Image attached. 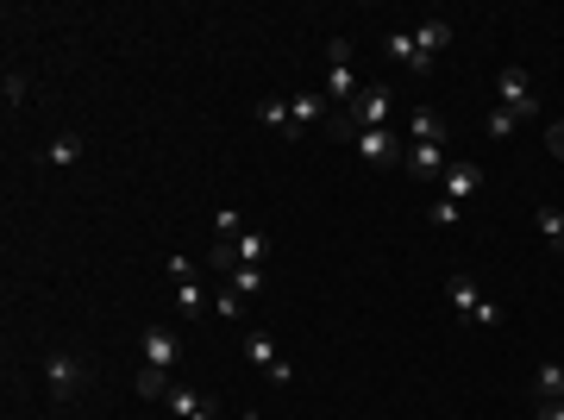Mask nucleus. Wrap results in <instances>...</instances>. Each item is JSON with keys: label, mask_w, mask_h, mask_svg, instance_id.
<instances>
[{"label": "nucleus", "mask_w": 564, "mask_h": 420, "mask_svg": "<svg viewBox=\"0 0 564 420\" xmlns=\"http://www.w3.org/2000/svg\"><path fill=\"white\" fill-rule=\"evenodd\" d=\"M383 126H395V95H389L383 82H364L358 101L326 120V132H333V138H358V132H383Z\"/></svg>", "instance_id": "1"}, {"label": "nucleus", "mask_w": 564, "mask_h": 420, "mask_svg": "<svg viewBox=\"0 0 564 420\" xmlns=\"http://www.w3.org/2000/svg\"><path fill=\"white\" fill-rule=\"evenodd\" d=\"M326 63H333V69H326V107H351V101H358V69H351V44L345 38H333V44H326Z\"/></svg>", "instance_id": "2"}, {"label": "nucleus", "mask_w": 564, "mask_h": 420, "mask_svg": "<svg viewBox=\"0 0 564 420\" xmlns=\"http://www.w3.org/2000/svg\"><path fill=\"white\" fill-rule=\"evenodd\" d=\"M82 383H88V370H82L76 352H51V358H44V389H51V402H76Z\"/></svg>", "instance_id": "3"}, {"label": "nucleus", "mask_w": 564, "mask_h": 420, "mask_svg": "<svg viewBox=\"0 0 564 420\" xmlns=\"http://www.w3.org/2000/svg\"><path fill=\"white\" fill-rule=\"evenodd\" d=\"M163 270H170V283H176V308H182L188 320H195V314H207V289H201V264H195V258H170V264H163Z\"/></svg>", "instance_id": "4"}, {"label": "nucleus", "mask_w": 564, "mask_h": 420, "mask_svg": "<svg viewBox=\"0 0 564 420\" xmlns=\"http://www.w3.org/2000/svg\"><path fill=\"white\" fill-rule=\"evenodd\" d=\"M496 107H508L514 120H533V113H539V95H533L527 69H502V76H496Z\"/></svg>", "instance_id": "5"}, {"label": "nucleus", "mask_w": 564, "mask_h": 420, "mask_svg": "<svg viewBox=\"0 0 564 420\" xmlns=\"http://www.w3.org/2000/svg\"><path fill=\"white\" fill-rule=\"evenodd\" d=\"M138 358H145V370H176L182 364V339L170 333V326H145V333H138Z\"/></svg>", "instance_id": "6"}, {"label": "nucleus", "mask_w": 564, "mask_h": 420, "mask_svg": "<svg viewBox=\"0 0 564 420\" xmlns=\"http://www.w3.org/2000/svg\"><path fill=\"white\" fill-rule=\"evenodd\" d=\"M163 408H170L176 420H220V402L195 383H170V395H163Z\"/></svg>", "instance_id": "7"}, {"label": "nucleus", "mask_w": 564, "mask_h": 420, "mask_svg": "<svg viewBox=\"0 0 564 420\" xmlns=\"http://www.w3.org/2000/svg\"><path fill=\"white\" fill-rule=\"evenodd\" d=\"M351 145H358V157H364V163H376V170H383V163H402V157H408V145H402V132H395V126H383V132H358Z\"/></svg>", "instance_id": "8"}, {"label": "nucleus", "mask_w": 564, "mask_h": 420, "mask_svg": "<svg viewBox=\"0 0 564 420\" xmlns=\"http://www.w3.org/2000/svg\"><path fill=\"white\" fill-rule=\"evenodd\" d=\"M408 176L414 182H439L445 170H452V145H408Z\"/></svg>", "instance_id": "9"}, {"label": "nucleus", "mask_w": 564, "mask_h": 420, "mask_svg": "<svg viewBox=\"0 0 564 420\" xmlns=\"http://www.w3.org/2000/svg\"><path fill=\"white\" fill-rule=\"evenodd\" d=\"M383 57L395 69H414V76H427V69H433V57L414 44V32H383Z\"/></svg>", "instance_id": "10"}, {"label": "nucleus", "mask_w": 564, "mask_h": 420, "mask_svg": "<svg viewBox=\"0 0 564 420\" xmlns=\"http://www.w3.org/2000/svg\"><path fill=\"white\" fill-rule=\"evenodd\" d=\"M439 182H445V201H458V207H464L470 195L483 189V163H452V170H445Z\"/></svg>", "instance_id": "11"}, {"label": "nucleus", "mask_w": 564, "mask_h": 420, "mask_svg": "<svg viewBox=\"0 0 564 420\" xmlns=\"http://www.w3.org/2000/svg\"><path fill=\"white\" fill-rule=\"evenodd\" d=\"M289 120H295V132H308L314 120H333V107H326V95H314V88H295V95H289Z\"/></svg>", "instance_id": "12"}, {"label": "nucleus", "mask_w": 564, "mask_h": 420, "mask_svg": "<svg viewBox=\"0 0 564 420\" xmlns=\"http://www.w3.org/2000/svg\"><path fill=\"white\" fill-rule=\"evenodd\" d=\"M408 145H445V138H452V132H445V120H439V107H414L408 113Z\"/></svg>", "instance_id": "13"}, {"label": "nucleus", "mask_w": 564, "mask_h": 420, "mask_svg": "<svg viewBox=\"0 0 564 420\" xmlns=\"http://www.w3.org/2000/svg\"><path fill=\"white\" fill-rule=\"evenodd\" d=\"M414 44H420V51H427L433 63H439V51H445V44H452V19H420V26H414Z\"/></svg>", "instance_id": "14"}, {"label": "nucleus", "mask_w": 564, "mask_h": 420, "mask_svg": "<svg viewBox=\"0 0 564 420\" xmlns=\"http://www.w3.org/2000/svg\"><path fill=\"white\" fill-rule=\"evenodd\" d=\"M445 295H452V308H458L464 320L483 308V295H477V283H470V276H452V283H445Z\"/></svg>", "instance_id": "15"}, {"label": "nucleus", "mask_w": 564, "mask_h": 420, "mask_svg": "<svg viewBox=\"0 0 564 420\" xmlns=\"http://www.w3.org/2000/svg\"><path fill=\"white\" fill-rule=\"evenodd\" d=\"M533 395H539V402H564V364H539Z\"/></svg>", "instance_id": "16"}, {"label": "nucleus", "mask_w": 564, "mask_h": 420, "mask_svg": "<svg viewBox=\"0 0 564 420\" xmlns=\"http://www.w3.org/2000/svg\"><path fill=\"white\" fill-rule=\"evenodd\" d=\"M226 289H239L245 301H251V295H264V270H257V264H239V270H226Z\"/></svg>", "instance_id": "17"}, {"label": "nucleus", "mask_w": 564, "mask_h": 420, "mask_svg": "<svg viewBox=\"0 0 564 420\" xmlns=\"http://www.w3.org/2000/svg\"><path fill=\"white\" fill-rule=\"evenodd\" d=\"M533 226H539V239H546L552 251H564V214H558V207H539Z\"/></svg>", "instance_id": "18"}, {"label": "nucleus", "mask_w": 564, "mask_h": 420, "mask_svg": "<svg viewBox=\"0 0 564 420\" xmlns=\"http://www.w3.org/2000/svg\"><path fill=\"white\" fill-rule=\"evenodd\" d=\"M245 358H251L257 370H270L282 352H276V339H270V333H245Z\"/></svg>", "instance_id": "19"}, {"label": "nucleus", "mask_w": 564, "mask_h": 420, "mask_svg": "<svg viewBox=\"0 0 564 420\" xmlns=\"http://www.w3.org/2000/svg\"><path fill=\"white\" fill-rule=\"evenodd\" d=\"M257 120H264L270 132H282V138H295V120H289V101H264V107H257Z\"/></svg>", "instance_id": "20"}, {"label": "nucleus", "mask_w": 564, "mask_h": 420, "mask_svg": "<svg viewBox=\"0 0 564 420\" xmlns=\"http://www.w3.org/2000/svg\"><path fill=\"white\" fill-rule=\"evenodd\" d=\"M44 157H51L57 170H69V163H82V138H76V132H63V138H51V151H44Z\"/></svg>", "instance_id": "21"}, {"label": "nucleus", "mask_w": 564, "mask_h": 420, "mask_svg": "<svg viewBox=\"0 0 564 420\" xmlns=\"http://www.w3.org/2000/svg\"><path fill=\"white\" fill-rule=\"evenodd\" d=\"M232 251H239V264H264V258H270V232H245Z\"/></svg>", "instance_id": "22"}, {"label": "nucleus", "mask_w": 564, "mask_h": 420, "mask_svg": "<svg viewBox=\"0 0 564 420\" xmlns=\"http://www.w3.org/2000/svg\"><path fill=\"white\" fill-rule=\"evenodd\" d=\"M138 395H145V402L170 395V370H138Z\"/></svg>", "instance_id": "23"}, {"label": "nucleus", "mask_w": 564, "mask_h": 420, "mask_svg": "<svg viewBox=\"0 0 564 420\" xmlns=\"http://www.w3.org/2000/svg\"><path fill=\"white\" fill-rule=\"evenodd\" d=\"M514 126H521V120H514L508 107H489V113H483V132H489V138H508Z\"/></svg>", "instance_id": "24"}, {"label": "nucleus", "mask_w": 564, "mask_h": 420, "mask_svg": "<svg viewBox=\"0 0 564 420\" xmlns=\"http://www.w3.org/2000/svg\"><path fill=\"white\" fill-rule=\"evenodd\" d=\"M214 314H220V320H239V314H245V295H239V289H220V295H214Z\"/></svg>", "instance_id": "25"}, {"label": "nucleus", "mask_w": 564, "mask_h": 420, "mask_svg": "<svg viewBox=\"0 0 564 420\" xmlns=\"http://www.w3.org/2000/svg\"><path fill=\"white\" fill-rule=\"evenodd\" d=\"M0 101H7V107L26 101V76H19V69H7V82H0Z\"/></svg>", "instance_id": "26"}, {"label": "nucleus", "mask_w": 564, "mask_h": 420, "mask_svg": "<svg viewBox=\"0 0 564 420\" xmlns=\"http://www.w3.org/2000/svg\"><path fill=\"white\" fill-rule=\"evenodd\" d=\"M427 220H433V226H458V201H445V195H439V201L427 207Z\"/></svg>", "instance_id": "27"}, {"label": "nucleus", "mask_w": 564, "mask_h": 420, "mask_svg": "<svg viewBox=\"0 0 564 420\" xmlns=\"http://www.w3.org/2000/svg\"><path fill=\"white\" fill-rule=\"evenodd\" d=\"M264 377H270V383H276V389H289V383H295V364H289V358H276V364H270V370H264Z\"/></svg>", "instance_id": "28"}, {"label": "nucleus", "mask_w": 564, "mask_h": 420, "mask_svg": "<svg viewBox=\"0 0 564 420\" xmlns=\"http://www.w3.org/2000/svg\"><path fill=\"white\" fill-rule=\"evenodd\" d=\"M470 326H502V308H496V301H489V295H483V308H477V314H470Z\"/></svg>", "instance_id": "29"}, {"label": "nucleus", "mask_w": 564, "mask_h": 420, "mask_svg": "<svg viewBox=\"0 0 564 420\" xmlns=\"http://www.w3.org/2000/svg\"><path fill=\"white\" fill-rule=\"evenodd\" d=\"M546 151H552V157H564V120H552V126H546Z\"/></svg>", "instance_id": "30"}, {"label": "nucleus", "mask_w": 564, "mask_h": 420, "mask_svg": "<svg viewBox=\"0 0 564 420\" xmlns=\"http://www.w3.org/2000/svg\"><path fill=\"white\" fill-rule=\"evenodd\" d=\"M533 420H564V402H533Z\"/></svg>", "instance_id": "31"}, {"label": "nucleus", "mask_w": 564, "mask_h": 420, "mask_svg": "<svg viewBox=\"0 0 564 420\" xmlns=\"http://www.w3.org/2000/svg\"><path fill=\"white\" fill-rule=\"evenodd\" d=\"M558 214H564V207H558Z\"/></svg>", "instance_id": "32"}]
</instances>
